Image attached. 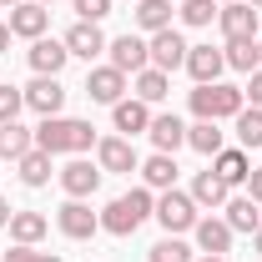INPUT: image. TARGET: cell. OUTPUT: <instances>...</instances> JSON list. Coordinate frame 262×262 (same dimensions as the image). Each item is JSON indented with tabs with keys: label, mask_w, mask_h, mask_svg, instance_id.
Segmentation results:
<instances>
[{
	"label": "cell",
	"mask_w": 262,
	"mask_h": 262,
	"mask_svg": "<svg viewBox=\"0 0 262 262\" xmlns=\"http://www.w3.org/2000/svg\"><path fill=\"white\" fill-rule=\"evenodd\" d=\"M35 146L51 151V157H81L96 146V126L91 121H76V116H46L35 126Z\"/></svg>",
	"instance_id": "1"
},
{
	"label": "cell",
	"mask_w": 262,
	"mask_h": 262,
	"mask_svg": "<svg viewBox=\"0 0 262 262\" xmlns=\"http://www.w3.org/2000/svg\"><path fill=\"white\" fill-rule=\"evenodd\" d=\"M151 212H157V196L146 192V187H136V192L111 196V202H106V212H101V227L111 232V237H131V232L141 227Z\"/></svg>",
	"instance_id": "2"
},
{
	"label": "cell",
	"mask_w": 262,
	"mask_h": 262,
	"mask_svg": "<svg viewBox=\"0 0 262 262\" xmlns=\"http://www.w3.org/2000/svg\"><path fill=\"white\" fill-rule=\"evenodd\" d=\"M242 106H247L242 86H227V81H207V86H196V91H192L196 121H232Z\"/></svg>",
	"instance_id": "3"
},
{
	"label": "cell",
	"mask_w": 262,
	"mask_h": 262,
	"mask_svg": "<svg viewBox=\"0 0 262 262\" xmlns=\"http://www.w3.org/2000/svg\"><path fill=\"white\" fill-rule=\"evenodd\" d=\"M157 222L166 227V237H182V232L196 227V202L192 192H177V187H166L162 196H157V212H151Z\"/></svg>",
	"instance_id": "4"
},
{
	"label": "cell",
	"mask_w": 262,
	"mask_h": 262,
	"mask_svg": "<svg viewBox=\"0 0 262 262\" xmlns=\"http://www.w3.org/2000/svg\"><path fill=\"white\" fill-rule=\"evenodd\" d=\"M106 56L111 61L106 66H116V71H126V76H136V71H146L151 66V46L141 40V35H116V40H106Z\"/></svg>",
	"instance_id": "5"
},
{
	"label": "cell",
	"mask_w": 262,
	"mask_h": 262,
	"mask_svg": "<svg viewBox=\"0 0 262 262\" xmlns=\"http://www.w3.org/2000/svg\"><path fill=\"white\" fill-rule=\"evenodd\" d=\"M96 166H101V171H121V177H131V171H141V157H136V146H131L126 136H101V141H96Z\"/></svg>",
	"instance_id": "6"
},
{
	"label": "cell",
	"mask_w": 262,
	"mask_h": 262,
	"mask_svg": "<svg viewBox=\"0 0 262 262\" xmlns=\"http://www.w3.org/2000/svg\"><path fill=\"white\" fill-rule=\"evenodd\" d=\"M217 26L227 40H257V5H247V0H232L217 10Z\"/></svg>",
	"instance_id": "7"
},
{
	"label": "cell",
	"mask_w": 262,
	"mask_h": 262,
	"mask_svg": "<svg viewBox=\"0 0 262 262\" xmlns=\"http://www.w3.org/2000/svg\"><path fill=\"white\" fill-rule=\"evenodd\" d=\"M56 222H61V232L71 237V242H86V237H96V232H101V212H91L86 202L71 196L61 212H56Z\"/></svg>",
	"instance_id": "8"
},
{
	"label": "cell",
	"mask_w": 262,
	"mask_h": 262,
	"mask_svg": "<svg viewBox=\"0 0 262 262\" xmlns=\"http://www.w3.org/2000/svg\"><path fill=\"white\" fill-rule=\"evenodd\" d=\"M20 91H26V106H31V111H40V116H61V106H66L61 76H35L31 86H20Z\"/></svg>",
	"instance_id": "9"
},
{
	"label": "cell",
	"mask_w": 262,
	"mask_h": 262,
	"mask_svg": "<svg viewBox=\"0 0 262 262\" xmlns=\"http://www.w3.org/2000/svg\"><path fill=\"white\" fill-rule=\"evenodd\" d=\"M61 177V187H66V196H76V202H86V196L101 187V166H91L86 157H71V162L56 171Z\"/></svg>",
	"instance_id": "10"
},
{
	"label": "cell",
	"mask_w": 262,
	"mask_h": 262,
	"mask_svg": "<svg viewBox=\"0 0 262 262\" xmlns=\"http://www.w3.org/2000/svg\"><path fill=\"white\" fill-rule=\"evenodd\" d=\"M86 96L101 101V106H116V101L126 96V71H116V66H96V71L86 76Z\"/></svg>",
	"instance_id": "11"
},
{
	"label": "cell",
	"mask_w": 262,
	"mask_h": 262,
	"mask_svg": "<svg viewBox=\"0 0 262 262\" xmlns=\"http://www.w3.org/2000/svg\"><path fill=\"white\" fill-rule=\"evenodd\" d=\"M146 46H151V66H157V71H166V76H171L177 66H187V40L171 31V26H166V31H157Z\"/></svg>",
	"instance_id": "12"
},
{
	"label": "cell",
	"mask_w": 262,
	"mask_h": 262,
	"mask_svg": "<svg viewBox=\"0 0 262 262\" xmlns=\"http://www.w3.org/2000/svg\"><path fill=\"white\" fill-rule=\"evenodd\" d=\"M66 51H71V56H81V61L106 56V35H101V26H96V20H76V26L66 31Z\"/></svg>",
	"instance_id": "13"
},
{
	"label": "cell",
	"mask_w": 262,
	"mask_h": 262,
	"mask_svg": "<svg viewBox=\"0 0 262 262\" xmlns=\"http://www.w3.org/2000/svg\"><path fill=\"white\" fill-rule=\"evenodd\" d=\"M51 26V10L46 5H35V0H20V5H10V35H26V40H40Z\"/></svg>",
	"instance_id": "14"
},
{
	"label": "cell",
	"mask_w": 262,
	"mask_h": 262,
	"mask_svg": "<svg viewBox=\"0 0 262 262\" xmlns=\"http://www.w3.org/2000/svg\"><path fill=\"white\" fill-rule=\"evenodd\" d=\"M192 237H196V247H202L207 257H227V247H232V227L222 217H196Z\"/></svg>",
	"instance_id": "15"
},
{
	"label": "cell",
	"mask_w": 262,
	"mask_h": 262,
	"mask_svg": "<svg viewBox=\"0 0 262 262\" xmlns=\"http://www.w3.org/2000/svg\"><path fill=\"white\" fill-rule=\"evenodd\" d=\"M187 71H192L196 86H207V81H222L227 56H222V51H212V46H187Z\"/></svg>",
	"instance_id": "16"
},
{
	"label": "cell",
	"mask_w": 262,
	"mask_h": 262,
	"mask_svg": "<svg viewBox=\"0 0 262 262\" xmlns=\"http://www.w3.org/2000/svg\"><path fill=\"white\" fill-rule=\"evenodd\" d=\"M111 121H116V131L131 141V136H141V131L151 126V106H146V101H136V96H131V101L121 96L116 106H111Z\"/></svg>",
	"instance_id": "17"
},
{
	"label": "cell",
	"mask_w": 262,
	"mask_h": 262,
	"mask_svg": "<svg viewBox=\"0 0 262 262\" xmlns=\"http://www.w3.org/2000/svg\"><path fill=\"white\" fill-rule=\"evenodd\" d=\"M66 61H71V51H66V40H31V71L35 76H61Z\"/></svg>",
	"instance_id": "18"
},
{
	"label": "cell",
	"mask_w": 262,
	"mask_h": 262,
	"mask_svg": "<svg viewBox=\"0 0 262 262\" xmlns=\"http://www.w3.org/2000/svg\"><path fill=\"white\" fill-rule=\"evenodd\" d=\"M227 196H232V187L217 171H196L192 177V202L196 207H227Z\"/></svg>",
	"instance_id": "19"
},
{
	"label": "cell",
	"mask_w": 262,
	"mask_h": 262,
	"mask_svg": "<svg viewBox=\"0 0 262 262\" xmlns=\"http://www.w3.org/2000/svg\"><path fill=\"white\" fill-rule=\"evenodd\" d=\"M146 136H151V146L157 151H177V146H187V126L177 121V116H151V126H146Z\"/></svg>",
	"instance_id": "20"
},
{
	"label": "cell",
	"mask_w": 262,
	"mask_h": 262,
	"mask_svg": "<svg viewBox=\"0 0 262 262\" xmlns=\"http://www.w3.org/2000/svg\"><path fill=\"white\" fill-rule=\"evenodd\" d=\"M222 212H227L222 222H227L232 232H257V227H262V207L252 202V196H227V207H222Z\"/></svg>",
	"instance_id": "21"
},
{
	"label": "cell",
	"mask_w": 262,
	"mask_h": 262,
	"mask_svg": "<svg viewBox=\"0 0 262 262\" xmlns=\"http://www.w3.org/2000/svg\"><path fill=\"white\" fill-rule=\"evenodd\" d=\"M35 146V131H26L20 121H0V162H20Z\"/></svg>",
	"instance_id": "22"
},
{
	"label": "cell",
	"mask_w": 262,
	"mask_h": 262,
	"mask_svg": "<svg viewBox=\"0 0 262 262\" xmlns=\"http://www.w3.org/2000/svg\"><path fill=\"white\" fill-rule=\"evenodd\" d=\"M141 182H146L151 192H166V187H177V162H171L166 151H151V157L141 162Z\"/></svg>",
	"instance_id": "23"
},
{
	"label": "cell",
	"mask_w": 262,
	"mask_h": 262,
	"mask_svg": "<svg viewBox=\"0 0 262 262\" xmlns=\"http://www.w3.org/2000/svg\"><path fill=\"white\" fill-rule=\"evenodd\" d=\"M171 96V76L157 71V66H146V71H136V101H146V106H157V101Z\"/></svg>",
	"instance_id": "24"
},
{
	"label": "cell",
	"mask_w": 262,
	"mask_h": 262,
	"mask_svg": "<svg viewBox=\"0 0 262 262\" xmlns=\"http://www.w3.org/2000/svg\"><path fill=\"white\" fill-rule=\"evenodd\" d=\"M212 171H217L227 187H237V182H247V171H252V166H247V151H242V146H232V151L222 146V151L212 157Z\"/></svg>",
	"instance_id": "25"
},
{
	"label": "cell",
	"mask_w": 262,
	"mask_h": 262,
	"mask_svg": "<svg viewBox=\"0 0 262 262\" xmlns=\"http://www.w3.org/2000/svg\"><path fill=\"white\" fill-rule=\"evenodd\" d=\"M46 232H51V222H46L40 212H10V237H15L20 247H35Z\"/></svg>",
	"instance_id": "26"
},
{
	"label": "cell",
	"mask_w": 262,
	"mask_h": 262,
	"mask_svg": "<svg viewBox=\"0 0 262 262\" xmlns=\"http://www.w3.org/2000/svg\"><path fill=\"white\" fill-rule=\"evenodd\" d=\"M136 26L146 35H157L171 26V0H136Z\"/></svg>",
	"instance_id": "27"
},
{
	"label": "cell",
	"mask_w": 262,
	"mask_h": 262,
	"mask_svg": "<svg viewBox=\"0 0 262 262\" xmlns=\"http://www.w3.org/2000/svg\"><path fill=\"white\" fill-rule=\"evenodd\" d=\"M15 166H20V182L26 187H46L51 182V151H40V146H31Z\"/></svg>",
	"instance_id": "28"
},
{
	"label": "cell",
	"mask_w": 262,
	"mask_h": 262,
	"mask_svg": "<svg viewBox=\"0 0 262 262\" xmlns=\"http://www.w3.org/2000/svg\"><path fill=\"white\" fill-rule=\"evenodd\" d=\"M187 146L202 151V157H217V151H222V131H217V121H196V126H187Z\"/></svg>",
	"instance_id": "29"
},
{
	"label": "cell",
	"mask_w": 262,
	"mask_h": 262,
	"mask_svg": "<svg viewBox=\"0 0 262 262\" xmlns=\"http://www.w3.org/2000/svg\"><path fill=\"white\" fill-rule=\"evenodd\" d=\"M232 121H237V141H242V151H252V146H262V111H257V106H252V111L242 106V111H237Z\"/></svg>",
	"instance_id": "30"
},
{
	"label": "cell",
	"mask_w": 262,
	"mask_h": 262,
	"mask_svg": "<svg viewBox=\"0 0 262 262\" xmlns=\"http://www.w3.org/2000/svg\"><path fill=\"white\" fill-rule=\"evenodd\" d=\"M222 56H227L232 71H247V76H252V71H257V40H227Z\"/></svg>",
	"instance_id": "31"
},
{
	"label": "cell",
	"mask_w": 262,
	"mask_h": 262,
	"mask_svg": "<svg viewBox=\"0 0 262 262\" xmlns=\"http://www.w3.org/2000/svg\"><path fill=\"white\" fill-rule=\"evenodd\" d=\"M146 257H151V262H192V247H187L182 237H162Z\"/></svg>",
	"instance_id": "32"
},
{
	"label": "cell",
	"mask_w": 262,
	"mask_h": 262,
	"mask_svg": "<svg viewBox=\"0 0 262 262\" xmlns=\"http://www.w3.org/2000/svg\"><path fill=\"white\" fill-rule=\"evenodd\" d=\"M217 10H222L217 0H182V20H187V26H212Z\"/></svg>",
	"instance_id": "33"
},
{
	"label": "cell",
	"mask_w": 262,
	"mask_h": 262,
	"mask_svg": "<svg viewBox=\"0 0 262 262\" xmlns=\"http://www.w3.org/2000/svg\"><path fill=\"white\" fill-rule=\"evenodd\" d=\"M20 106H26V91L5 81V86H0V121H15V116H20Z\"/></svg>",
	"instance_id": "34"
},
{
	"label": "cell",
	"mask_w": 262,
	"mask_h": 262,
	"mask_svg": "<svg viewBox=\"0 0 262 262\" xmlns=\"http://www.w3.org/2000/svg\"><path fill=\"white\" fill-rule=\"evenodd\" d=\"M5 262H61V257H56V252H40V247H20V242H15V247L5 252Z\"/></svg>",
	"instance_id": "35"
},
{
	"label": "cell",
	"mask_w": 262,
	"mask_h": 262,
	"mask_svg": "<svg viewBox=\"0 0 262 262\" xmlns=\"http://www.w3.org/2000/svg\"><path fill=\"white\" fill-rule=\"evenodd\" d=\"M76 15H81V20H106V15H111V0H76Z\"/></svg>",
	"instance_id": "36"
},
{
	"label": "cell",
	"mask_w": 262,
	"mask_h": 262,
	"mask_svg": "<svg viewBox=\"0 0 262 262\" xmlns=\"http://www.w3.org/2000/svg\"><path fill=\"white\" fill-rule=\"evenodd\" d=\"M242 96H252V106H257V111H262V66H257V71H252V86H247Z\"/></svg>",
	"instance_id": "37"
},
{
	"label": "cell",
	"mask_w": 262,
	"mask_h": 262,
	"mask_svg": "<svg viewBox=\"0 0 262 262\" xmlns=\"http://www.w3.org/2000/svg\"><path fill=\"white\" fill-rule=\"evenodd\" d=\"M247 196L262 207V171H247Z\"/></svg>",
	"instance_id": "38"
},
{
	"label": "cell",
	"mask_w": 262,
	"mask_h": 262,
	"mask_svg": "<svg viewBox=\"0 0 262 262\" xmlns=\"http://www.w3.org/2000/svg\"><path fill=\"white\" fill-rule=\"evenodd\" d=\"M0 227H10V202L0 196Z\"/></svg>",
	"instance_id": "39"
},
{
	"label": "cell",
	"mask_w": 262,
	"mask_h": 262,
	"mask_svg": "<svg viewBox=\"0 0 262 262\" xmlns=\"http://www.w3.org/2000/svg\"><path fill=\"white\" fill-rule=\"evenodd\" d=\"M10 51V26H0V56Z\"/></svg>",
	"instance_id": "40"
},
{
	"label": "cell",
	"mask_w": 262,
	"mask_h": 262,
	"mask_svg": "<svg viewBox=\"0 0 262 262\" xmlns=\"http://www.w3.org/2000/svg\"><path fill=\"white\" fill-rule=\"evenodd\" d=\"M252 242H257V252H262V227H257V232H252Z\"/></svg>",
	"instance_id": "41"
},
{
	"label": "cell",
	"mask_w": 262,
	"mask_h": 262,
	"mask_svg": "<svg viewBox=\"0 0 262 262\" xmlns=\"http://www.w3.org/2000/svg\"><path fill=\"white\" fill-rule=\"evenodd\" d=\"M202 262H227V257H202Z\"/></svg>",
	"instance_id": "42"
},
{
	"label": "cell",
	"mask_w": 262,
	"mask_h": 262,
	"mask_svg": "<svg viewBox=\"0 0 262 262\" xmlns=\"http://www.w3.org/2000/svg\"><path fill=\"white\" fill-rule=\"evenodd\" d=\"M257 66H262V40H257Z\"/></svg>",
	"instance_id": "43"
},
{
	"label": "cell",
	"mask_w": 262,
	"mask_h": 262,
	"mask_svg": "<svg viewBox=\"0 0 262 262\" xmlns=\"http://www.w3.org/2000/svg\"><path fill=\"white\" fill-rule=\"evenodd\" d=\"M35 5H56V0H35Z\"/></svg>",
	"instance_id": "44"
},
{
	"label": "cell",
	"mask_w": 262,
	"mask_h": 262,
	"mask_svg": "<svg viewBox=\"0 0 262 262\" xmlns=\"http://www.w3.org/2000/svg\"><path fill=\"white\" fill-rule=\"evenodd\" d=\"M0 5H20V0H0Z\"/></svg>",
	"instance_id": "45"
},
{
	"label": "cell",
	"mask_w": 262,
	"mask_h": 262,
	"mask_svg": "<svg viewBox=\"0 0 262 262\" xmlns=\"http://www.w3.org/2000/svg\"><path fill=\"white\" fill-rule=\"evenodd\" d=\"M247 5H257V10H262V0H247Z\"/></svg>",
	"instance_id": "46"
},
{
	"label": "cell",
	"mask_w": 262,
	"mask_h": 262,
	"mask_svg": "<svg viewBox=\"0 0 262 262\" xmlns=\"http://www.w3.org/2000/svg\"><path fill=\"white\" fill-rule=\"evenodd\" d=\"M217 5H232V0H217Z\"/></svg>",
	"instance_id": "47"
}]
</instances>
